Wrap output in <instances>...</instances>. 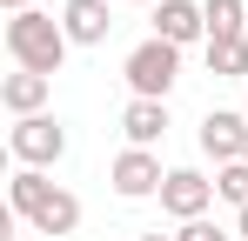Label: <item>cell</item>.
Masks as SVG:
<instances>
[{
	"mask_svg": "<svg viewBox=\"0 0 248 241\" xmlns=\"http://www.w3.org/2000/svg\"><path fill=\"white\" fill-rule=\"evenodd\" d=\"M67 27L41 14V7H27V14H7V54H14V67H27V74H61V60H67Z\"/></svg>",
	"mask_w": 248,
	"mask_h": 241,
	"instance_id": "1",
	"label": "cell"
},
{
	"mask_svg": "<svg viewBox=\"0 0 248 241\" xmlns=\"http://www.w3.org/2000/svg\"><path fill=\"white\" fill-rule=\"evenodd\" d=\"M127 87H134V101H168L174 94V80H181V47H168V40H141L134 54H127Z\"/></svg>",
	"mask_w": 248,
	"mask_h": 241,
	"instance_id": "2",
	"label": "cell"
},
{
	"mask_svg": "<svg viewBox=\"0 0 248 241\" xmlns=\"http://www.w3.org/2000/svg\"><path fill=\"white\" fill-rule=\"evenodd\" d=\"M7 154L20 161V167H54V161L67 154V127H61V120L54 114H27V120H14V127H7Z\"/></svg>",
	"mask_w": 248,
	"mask_h": 241,
	"instance_id": "3",
	"label": "cell"
},
{
	"mask_svg": "<svg viewBox=\"0 0 248 241\" xmlns=\"http://www.w3.org/2000/svg\"><path fill=\"white\" fill-rule=\"evenodd\" d=\"M108 181H114V195H121V201H148V195H161L168 167H161L155 148H121L114 167H108Z\"/></svg>",
	"mask_w": 248,
	"mask_h": 241,
	"instance_id": "4",
	"label": "cell"
},
{
	"mask_svg": "<svg viewBox=\"0 0 248 241\" xmlns=\"http://www.w3.org/2000/svg\"><path fill=\"white\" fill-rule=\"evenodd\" d=\"M161 208L174 214V221H202L208 208H215V181H208L202 167H168V181H161Z\"/></svg>",
	"mask_w": 248,
	"mask_h": 241,
	"instance_id": "5",
	"label": "cell"
},
{
	"mask_svg": "<svg viewBox=\"0 0 248 241\" xmlns=\"http://www.w3.org/2000/svg\"><path fill=\"white\" fill-rule=\"evenodd\" d=\"M61 27L74 47H108L114 34V0H61Z\"/></svg>",
	"mask_w": 248,
	"mask_h": 241,
	"instance_id": "6",
	"label": "cell"
},
{
	"mask_svg": "<svg viewBox=\"0 0 248 241\" xmlns=\"http://www.w3.org/2000/svg\"><path fill=\"white\" fill-rule=\"evenodd\" d=\"M242 141H248V114H235V107H208L202 114V154L208 161H242Z\"/></svg>",
	"mask_w": 248,
	"mask_h": 241,
	"instance_id": "7",
	"label": "cell"
},
{
	"mask_svg": "<svg viewBox=\"0 0 248 241\" xmlns=\"http://www.w3.org/2000/svg\"><path fill=\"white\" fill-rule=\"evenodd\" d=\"M155 40H168V47H195V40H208L202 0H161V7H155Z\"/></svg>",
	"mask_w": 248,
	"mask_h": 241,
	"instance_id": "8",
	"label": "cell"
},
{
	"mask_svg": "<svg viewBox=\"0 0 248 241\" xmlns=\"http://www.w3.org/2000/svg\"><path fill=\"white\" fill-rule=\"evenodd\" d=\"M47 94H54V80H47V74H27V67H14V74L0 80V107H7L14 120L47 114Z\"/></svg>",
	"mask_w": 248,
	"mask_h": 241,
	"instance_id": "9",
	"label": "cell"
},
{
	"mask_svg": "<svg viewBox=\"0 0 248 241\" xmlns=\"http://www.w3.org/2000/svg\"><path fill=\"white\" fill-rule=\"evenodd\" d=\"M47 195H54V181H47L41 167H14V181H7V214H14V221H34L47 208Z\"/></svg>",
	"mask_w": 248,
	"mask_h": 241,
	"instance_id": "10",
	"label": "cell"
},
{
	"mask_svg": "<svg viewBox=\"0 0 248 241\" xmlns=\"http://www.w3.org/2000/svg\"><path fill=\"white\" fill-rule=\"evenodd\" d=\"M121 134H127V148H155L168 134V101H127L121 107Z\"/></svg>",
	"mask_w": 248,
	"mask_h": 241,
	"instance_id": "11",
	"label": "cell"
},
{
	"mask_svg": "<svg viewBox=\"0 0 248 241\" xmlns=\"http://www.w3.org/2000/svg\"><path fill=\"white\" fill-rule=\"evenodd\" d=\"M27 228H34V235H54V241H67L74 228H81V195L54 188V195H47V208L34 214V221H27Z\"/></svg>",
	"mask_w": 248,
	"mask_h": 241,
	"instance_id": "12",
	"label": "cell"
},
{
	"mask_svg": "<svg viewBox=\"0 0 248 241\" xmlns=\"http://www.w3.org/2000/svg\"><path fill=\"white\" fill-rule=\"evenodd\" d=\"M208 14V40H242L248 34V0H202Z\"/></svg>",
	"mask_w": 248,
	"mask_h": 241,
	"instance_id": "13",
	"label": "cell"
},
{
	"mask_svg": "<svg viewBox=\"0 0 248 241\" xmlns=\"http://www.w3.org/2000/svg\"><path fill=\"white\" fill-rule=\"evenodd\" d=\"M208 74L215 80H248V34L242 40H208Z\"/></svg>",
	"mask_w": 248,
	"mask_h": 241,
	"instance_id": "14",
	"label": "cell"
},
{
	"mask_svg": "<svg viewBox=\"0 0 248 241\" xmlns=\"http://www.w3.org/2000/svg\"><path fill=\"white\" fill-rule=\"evenodd\" d=\"M215 201H228L235 214L248 208V161H228V167H215Z\"/></svg>",
	"mask_w": 248,
	"mask_h": 241,
	"instance_id": "15",
	"label": "cell"
},
{
	"mask_svg": "<svg viewBox=\"0 0 248 241\" xmlns=\"http://www.w3.org/2000/svg\"><path fill=\"white\" fill-rule=\"evenodd\" d=\"M174 241H228V235H221V228L202 214V221H181V228H174Z\"/></svg>",
	"mask_w": 248,
	"mask_h": 241,
	"instance_id": "16",
	"label": "cell"
},
{
	"mask_svg": "<svg viewBox=\"0 0 248 241\" xmlns=\"http://www.w3.org/2000/svg\"><path fill=\"white\" fill-rule=\"evenodd\" d=\"M0 7H7V14H27V7H34V0H0Z\"/></svg>",
	"mask_w": 248,
	"mask_h": 241,
	"instance_id": "17",
	"label": "cell"
},
{
	"mask_svg": "<svg viewBox=\"0 0 248 241\" xmlns=\"http://www.w3.org/2000/svg\"><path fill=\"white\" fill-rule=\"evenodd\" d=\"M235 235H242V241H248V208H242V214H235Z\"/></svg>",
	"mask_w": 248,
	"mask_h": 241,
	"instance_id": "18",
	"label": "cell"
},
{
	"mask_svg": "<svg viewBox=\"0 0 248 241\" xmlns=\"http://www.w3.org/2000/svg\"><path fill=\"white\" fill-rule=\"evenodd\" d=\"M114 7H161V0H114Z\"/></svg>",
	"mask_w": 248,
	"mask_h": 241,
	"instance_id": "19",
	"label": "cell"
},
{
	"mask_svg": "<svg viewBox=\"0 0 248 241\" xmlns=\"http://www.w3.org/2000/svg\"><path fill=\"white\" fill-rule=\"evenodd\" d=\"M134 241H174V235H161V228H155V235H134Z\"/></svg>",
	"mask_w": 248,
	"mask_h": 241,
	"instance_id": "20",
	"label": "cell"
},
{
	"mask_svg": "<svg viewBox=\"0 0 248 241\" xmlns=\"http://www.w3.org/2000/svg\"><path fill=\"white\" fill-rule=\"evenodd\" d=\"M7 241H34V235H7Z\"/></svg>",
	"mask_w": 248,
	"mask_h": 241,
	"instance_id": "21",
	"label": "cell"
},
{
	"mask_svg": "<svg viewBox=\"0 0 248 241\" xmlns=\"http://www.w3.org/2000/svg\"><path fill=\"white\" fill-rule=\"evenodd\" d=\"M242 161H248V141H242Z\"/></svg>",
	"mask_w": 248,
	"mask_h": 241,
	"instance_id": "22",
	"label": "cell"
}]
</instances>
